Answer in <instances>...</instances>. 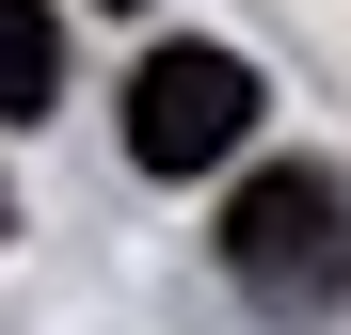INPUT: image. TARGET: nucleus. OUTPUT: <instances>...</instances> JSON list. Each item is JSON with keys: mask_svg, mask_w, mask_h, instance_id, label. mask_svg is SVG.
I'll return each mask as SVG.
<instances>
[{"mask_svg": "<svg viewBox=\"0 0 351 335\" xmlns=\"http://www.w3.org/2000/svg\"><path fill=\"white\" fill-rule=\"evenodd\" d=\"M223 271H240L256 303H335V288H351V192L319 176V160L240 176V208H223Z\"/></svg>", "mask_w": 351, "mask_h": 335, "instance_id": "1", "label": "nucleus"}, {"mask_svg": "<svg viewBox=\"0 0 351 335\" xmlns=\"http://www.w3.org/2000/svg\"><path fill=\"white\" fill-rule=\"evenodd\" d=\"M240 128H256L240 48H144V80H128V160L144 176H208V160H240Z\"/></svg>", "mask_w": 351, "mask_h": 335, "instance_id": "2", "label": "nucleus"}, {"mask_svg": "<svg viewBox=\"0 0 351 335\" xmlns=\"http://www.w3.org/2000/svg\"><path fill=\"white\" fill-rule=\"evenodd\" d=\"M64 96V32H48V0H0V112H48Z\"/></svg>", "mask_w": 351, "mask_h": 335, "instance_id": "3", "label": "nucleus"}, {"mask_svg": "<svg viewBox=\"0 0 351 335\" xmlns=\"http://www.w3.org/2000/svg\"><path fill=\"white\" fill-rule=\"evenodd\" d=\"M0 223H16V192H0Z\"/></svg>", "mask_w": 351, "mask_h": 335, "instance_id": "4", "label": "nucleus"}]
</instances>
